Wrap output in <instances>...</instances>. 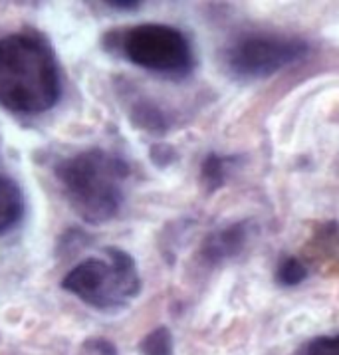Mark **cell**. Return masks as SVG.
<instances>
[{
	"label": "cell",
	"instance_id": "2",
	"mask_svg": "<svg viewBox=\"0 0 339 355\" xmlns=\"http://www.w3.org/2000/svg\"><path fill=\"white\" fill-rule=\"evenodd\" d=\"M56 179L76 214L101 225L119 213L125 197L129 165L105 149H87L56 165Z\"/></svg>",
	"mask_w": 339,
	"mask_h": 355
},
{
	"label": "cell",
	"instance_id": "13",
	"mask_svg": "<svg viewBox=\"0 0 339 355\" xmlns=\"http://www.w3.org/2000/svg\"><path fill=\"white\" fill-rule=\"evenodd\" d=\"M113 8H121V10H135L141 6V2H110Z\"/></svg>",
	"mask_w": 339,
	"mask_h": 355
},
{
	"label": "cell",
	"instance_id": "5",
	"mask_svg": "<svg viewBox=\"0 0 339 355\" xmlns=\"http://www.w3.org/2000/svg\"><path fill=\"white\" fill-rule=\"evenodd\" d=\"M310 52L306 40L272 32H250L226 46L223 62L234 78L250 82L270 78Z\"/></svg>",
	"mask_w": 339,
	"mask_h": 355
},
{
	"label": "cell",
	"instance_id": "1",
	"mask_svg": "<svg viewBox=\"0 0 339 355\" xmlns=\"http://www.w3.org/2000/svg\"><path fill=\"white\" fill-rule=\"evenodd\" d=\"M62 82L50 46L30 34L0 40V105L12 114L38 115L60 100Z\"/></svg>",
	"mask_w": 339,
	"mask_h": 355
},
{
	"label": "cell",
	"instance_id": "8",
	"mask_svg": "<svg viewBox=\"0 0 339 355\" xmlns=\"http://www.w3.org/2000/svg\"><path fill=\"white\" fill-rule=\"evenodd\" d=\"M226 157L216 155V153H209L207 159L200 165V183L207 189V193H216L218 189H223L226 183Z\"/></svg>",
	"mask_w": 339,
	"mask_h": 355
},
{
	"label": "cell",
	"instance_id": "7",
	"mask_svg": "<svg viewBox=\"0 0 339 355\" xmlns=\"http://www.w3.org/2000/svg\"><path fill=\"white\" fill-rule=\"evenodd\" d=\"M24 214V197L12 179L0 175V234L12 228Z\"/></svg>",
	"mask_w": 339,
	"mask_h": 355
},
{
	"label": "cell",
	"instance_id": "6",
	"mask_svg": "<svg viewBox=\"0 0 339 355\" xmlns=\"http://www.w3.org/2000/svg\"><path fill=\"white\" fill-rule=\"evenodd\" d=\"M252 234H254L252 220H238L234 225L218 228L200 244V260L211 266L223 264L226 260L241 254L244 246L252 239Z\"/></svg>",
	"mask_w": 339,
	"mask_h": 355
},
{
	"label": "cell",
	"instance_id": "11",
	"mask_svg": "<svg viewBox=\"0 0 339 355\" xmlns=\"http://www.w3.org/2000/svg\"><path fill=\"white\" fill-rule=\"evenodd\" d=\"M308 355H339V334L311 341Z\"/></svg>",
	"mask_w": 339,
	"mask_h": 355
},
{
	"label": "cell",
	"instance_id": "9",
	"mask_svg": "<svg viewBox=\"0 0 339 355\" xmlns=\"http://www.w3.org/2000/svg\"><path fill=\"white\" fill-rule=\"evenodd\" d=\"M308 278V266L296 258L286 256L276 266V282L282 286H297Z\"/></svg>",
	"mask_w": 339,
	"mask_h": 355
},
{
	"label": "cell",
	"instance_id": "10",
	"mask_svg": "<svg viewBox=\"0 0 339 355\" xmlns=\"http://www.w3.org/2000/svg\"><path fill=\"white\" fill-rule=\"evenodd\" d=\"M143 355H173V338L167 327H157L141 343Z\"/></svg>",
	"mask_w": 339,
	"mask_h": 355
},
{
	"label": "cell",
	"instance_id": "4",
	"mask_svg": "<svg viewBox=\"0 0 339 355\" xmlns=\"http://www.w3.org/2000/svg\"><path fill=\"white\" fill-rule=\"evenodd\" d=\"M119 48L131 64L163 76H186L195 68L189 38L167 24H137L119 34Z\"/></svg>",
	"mask_w": 339,
	"mask_h": 355
},
{
	"label": "cell",
	"instance_id": "3",
	"mask_svg": "<svg viewBox=\"0 0 339 355\" xmlns=\"http://www.w3.org/2000/svg\"><path fill=\"white\" fill-rule=\"evenodd\" d=\"M62 288L96 310H119L141 292V276L131 256L110 246L103 256H92L73 266Z\"/></svg>",
	"mask_w": 339,
	"mask_h": 355
},
{
	"label": "cell",
	"instance_id": "12",
	"mask_svg": "<svg viewBox=\"0 0 339 355\" xmlns=\"http://www.w3.org/2000/svg\"><path fill=\"white\" fill-rule=\"evenodd\" d=\"M163 157V165H169L171 161L175 159V149L169 145H157L153 147V157Z\"/></svg>",
	"mask_w": 339,
	"mask_h": 355
}]
</instances>
